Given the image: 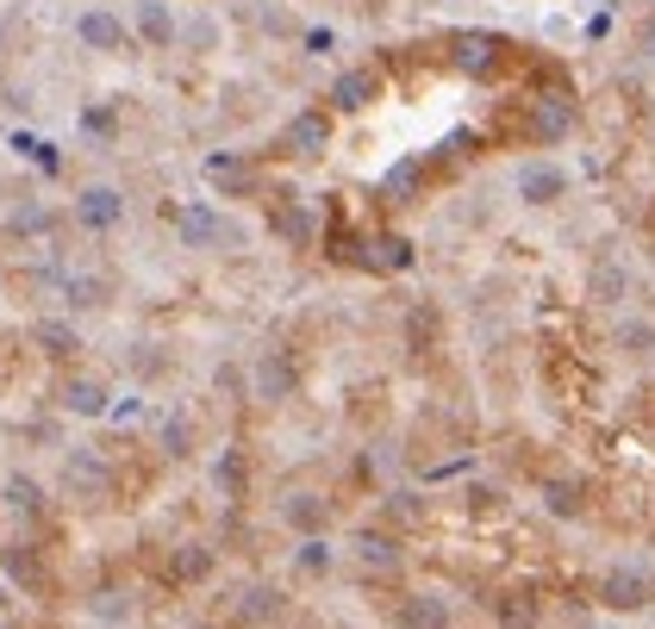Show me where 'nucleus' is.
Returning a JSON list of instances; mask_svg holds the SVG:
<instances>
[{"mask_svg": "<svg viewBox=\"0 0 655 629\" xmlns=\"http://www.w3.org/2000/svg\"><path fill=\"white\" fill-rule=\"evenodd\" d=\"M63 498H76V505H107L113 498V461L100 456L95 442L63 449Z\"/></svg>", "mask_w": 655, "mask_h": 629, "instance_id": "nucleus-1", "label": "nucleus"}, {"mask_svg": "<svg viewBox=\"0 0 655 629\" xmlns=\"http://www.w3.org/2000/svg\"><path fill=\"white\" fill-rule=\"evenodd\" d=\"M599 605L631 617V610H650L655 605V573L636 568V561H618V568L599 573Z\"/></svg>", "mask_w": 655, "mask_h": 629, "instance_id": "nucleus-2", "label": "nucleus"}, {"mask_svg": "<svg viewBox=\"0 0 655 629\" xmlns=\"http://www.w3.org/2000/svg\"><path fill=\"white\" fill-rule=\"evenodd\" d=\"M293 393H300V362H293L288 349H263V356H251V400L288 405Z\"/></svg>", "mask_w": 655, "mask_h": 629, "instance_id": "nucleus-3", "label": "nucleus"}, {"mask_svg": "<svg viewBox=\"0 0 655 629\" xmlns=\"http://www.w3.org/2000/svg\"><path fill=\"white\" fill-rule=\"evenodd\" d=\"M175 237H181L188 249H219V244H237L244 231H237L232 218H219V212H212L207 200H193V206L175 212Z\"/></svg>", "mask_w": 655, "mask_h": 629, "instance_id": "nucleus-4", "label": "nucleus"}, {"mask_svg": "<svg viewBox=\"0 0 655 629\" xmlns=\"http://www.w3.org/2000/svg\"><path fill=\"white\" fill-rule=\"evenodd\" d=\"M512 193H519L524 206H556V200H568V169L562 162H549V156H537V162H519V175H512Z\"/></svg>", "mask_w": 655, "mask_h": 629, "instance_id": "nucleus-5", "label": "nucleus"}, {"mask_svg": "<svg viewBox=\"0 0 655 629\" xmlns=\"http://www.w3.org/2000/svg\"><path fill=\"white\" fill-rule=\"evenodd\" d=\"M237 624H251V629H263V624H281L288 617V592L281 586H269V580H251V586L237 592Z\"/></svg>", "mask_w": 655, "mask_h": 629, "instance_id": "nucleus-6", "label": "nucleus"}, {"mask_svg": "<svg viewBox=\"0 0 655 629\" xmlns=\"http://www.w3.org/2000/svg\"><path fill=\"white\" fill-rule=\"evenodd\" d=\"M349 554H356V568H363V573H381V580H387V573H400V536H393V530H368V524H363L356 542H349Z\"/></svg>", "mask_w": 655, "mask_h": 629, "instance_id": "nucleus-7", "label": "nucleus"}, {"mask_svg": "<svg viewBox=\"0 0 655 629\" xmlns=\"http://www.w3.org/2000/svg\"><path fill=\"white\" fill-rule=\"evenodd\" d=\"M281 524H288L300 542H307V536H325L331 530V498L325 493H288L281 498Z\"/></svg>", "mask_w": 655, "mask_h": 629, "instance_id": "nucleus-8", "label": "nucleus"}, {"mask_svg": "<svg viewBox=\"0 0 655 629\" xmlns=\"http://www.w3.org/2000/svg\"><path fill=\"white\" fill-rule=\"evenodd\" d=\"M57 405L69 418H107V412H113V393H107V381H95V374H69Z\"/></svg>", "mask_w": 655, "mask_h": 629, "instance_id": "nucleus-9", "label": "nucleus"}, {"mask_svg": "<svg viewBox=\"0 0 655 629\" xmlns=\"http://www.w3.org/2000/svg\"><path fill=\"white\" fill-rule=\"evenodd\" d=\"M76 218L88 231H119V218H125V193L107 188V181H95V188L76 193Z\"/></svg>", "mask_w": 655, "mask_h": 629, "instance_id": "nucleus-10", "label": "nucleus"}, {"mask_svg": "<svg viewBox=\"0 0 655 629\" xmlns=\"http://www.w3.org/2000/svg\"><path fill=\"white\" fill-rule=\"evenodd\" d=\"M393 629H449V598L444 592H406L393 610Z\"/></svg>", "mask_w": 655, "mask_h": 629, "instance_id": "nucleus-11", "label": "nucleus"}, {"mask_svg": "<svg viewBox=\"0 0 655 629\" xmlns=\"http://www.w3.org/2000/svg\"><path fill=\"white\" fill-rule=\"evenodd\" d=\"M76 38L88 44V50H100V57H113V50H125V20L107 13V7H88L76 20Z\"/></svg>", "mask_w": 655, "mask_h": 629, "instance_id": "nucleus-12", "label": "nucleus"}, {"mask_svg": "<svg viewBox=\"0 0 655 629\" xmlns=\"http://www.w3.org/2000/svg\"><path fill=\"white\" fill-rule=\"evenodd\" d=\"M132 25H137V38L151 44V50H169V44L181 38V25H175L169 0H137V7H132Z\"/></svg>", "mask_w": 655, "mask_h": 629, "instance_id": "nucleus-13", "label": "nucleus"}, {"mask_svg": "<svg viewBox=\"0 0 655 629\" xmlns=\"http://www.w3.org/2000/svg\"><path fill=\"white\" fill-rule=\"evenodd\" d=\"M0 568H7V580H13V586H25V592L51 586V568H44V554L32 549V542H7V549H0Z\"/></svg>", "mask_w": 655, "mask_h": 629, "instance_id": "nucleus-14", "label": "nucleus"}, {"mask_svg": "<svg viewBox=\"0 0 655 629\" xmlns=\"http://www.w3.org/2000/svg\"><path fill=\"white\" fill-rule=\"evenodd\" d=\"M212 493L232 498V505L251 493V449H237V442L232 449H219V461H212Z\"/></svg>", "mask_w": 655, "mask_h": 629, "instance_id": "nucleus-15", "label": "nucleus"}, {"mask_svg": "<svg viewBox=\"0 0 655 629\" xmlns=\"http://www.w3.org/2000/svg\"><path fill=\"white\" fill-rule=\"evenodd\" d=\"M212 568H219V549H212V542H175L169 549V573L181 580V586L212 580Z\"/></svg>", "mask_w": 655, "mask_h": 629, "instance_id": "nucleus-16", "label": "nucleus"}, {"mask_svg": "<svg viewBox=\"0 0 655 629\" xmlns=\"http://www.w3.org/2000/svg\"><path fill=\"white\" fill-rule=\"evenodd\" d=\"M32 349L51 356V362H69L81 349V330L69 325V318H38V325H32Z\"/></svg>", "mask_w": 655, "mask_h": 629, "instance_id": "nucleus-17", "label": "nucleus"}, {"mask_svg": "<svg viewBox=\"0 0 655 629\" xmlns=\"http://www.w3.org/2000/svg\"><path fill=\"white\" fill-rule=\"evenodd\" d=\"M57 293L69 300V312H100V305L113 300L107 274H81V268H76V274H63V281H57Z\"/></svg>", "mask_w": 655, "mask_h": 629, "instance_id": "nucleus-18", "label": "nucleus"}, {"mask_svg": "<svg viewBox=\"0 0 655 629\" xmlns=\"http://www.w3.org/2000/svg\"><path fill=\"white\" fill-rule=\"evenodd\" d=\"M207 181H212L219 193H251V188H256L251 162H244V156H232V150H212V156H207Z\"/></svg>", "mask_w": 655, "mask_h": 629, "instance_id": "nucleus-19", "label": "nucleus"}, {"mask_svg": "<svg viewBox=\"0 0 655 629\" xmlns=\"http://www.w3.org/2000/svg\"><path fill=\"white\" fill-rule=\"evenodd\" d=\"M543 512H549V517H580V512H587V486H580L575 474L543 480Z\"/></svg>", "mask_w": 655, "mask_h": 629, "instance_id": "nucleus-20", "label": "nucleus"}, {"mask_svg": "<svg viewBox=\"0 0 655 629\" xmlns=\"http://www.w3.org/2000/svg\"><path fill=\"white\" fill-rule=\"evenodd\" d=\"M156 442H163V456L169 461H188L193 449H200V430H193L188 412H169V418L156 424Z\"/></svg>", "mask_w": 655, "mask_h": 629, "instance_id": "nucleus-21", "label": "nucleus"}, {"mask_svg": "<svg viewBox=\"0 0 655 629\" xmlns=\"http://www.w3.org/2000/svg\"><path fill=\"white\" fill-rule=\"evenodd\" d=\"M612 344H618V356H631V362H650V356H655V325H650V318H618Z\"/></svg>", "mask_w": 655, "mask_h": 629, "instance_id": "nucleus-22", "label": "nucleus"}, {"mask_svg": "<svg viewBox=\"0 0 655 629\" xmlns=\"http://www.w3.org/2000/svg\"><path fill=\"white\" fill-rule=\"evenodd\" d=\"M537 598H531V592H500V598H493V624L500 629H537Z\"/></svg>", "mask_w": 655, "mask_h": 629, "instance_id": "nucleus-23", "label": "nucleus"}, {"mask_svg": "<svg viewBox=\"0 0 655 629\" xmlns=\"http://www.w3.org/2000/svg\"><path fill=\"white\" fill-rule=\"evenodd\" d=\"M587 287H593V300L618 305L624 293H631V268H624V262H612V256H599V262H593V274H587Z\"/></svg>", "mask_w": 655, "mask_h": 629, "instance_id": "nucleus-24", "label": "nucleus"}, {"mask_svg": "<svg viewBox=\"0 0 655 629\" xmlns=\"http://www.w3.org/2000/svg\"><path fill=\"white\" fill-rule=\"evenodd\" d=\"M0 505L7 512H20V517H38L44 512V486L32 474H7V486H0Z\"/></svg>", "mask_w": 655, "mask_h": 629, "instance_id": "nucleus-25", "label": "nucleus"}, {"mask_svg": "<svg viewBox=\"0 0 655 629\" xmlns=\"http://www.w3.org/2000/svg\"><path fill=\"white\" fill-rule=\"evenodd\" d=\"M325 144H331V125H325L319 113H300V119L288 125V150H293V156H319Z\"/></svg>", "mask_w": 655, "mask_h": 629, "instance_id": "nucleus-26", "label": "nucleus"}, {"mask_svg": "<svg viewBox=\"0 0 655 629\" xmlns=\"http://www.w3.org/2000/svg\"><path fill=\"white\" fill-rule=\"evenodd\" d=\"M331 568H337V554H331L325 536H307V542L293 549V573H300V580H325Z\"/></svg>", "mask_w": 655, "mask_h": 629, "instance_id": "nucleus-27", "label": "nucleus"}, {"mask_svg": "<svg viewBox=\"0 0 655 629\" xmlns=\"http://www.w3.org/2000/svg\"><path fill=\"white\" fill-rule=\"evenodd\" d=\"M331 100H337L344 113H363L368 100H375V76H368V69H349V76H337V88H331Z\"/></svg>", "mask_w": 655, "mask_h": 629, "instance_id": "nucleus-28", "label": "nucleus"}, {"mask_svg": "<svg viewBox=\"0 0 655 629\" xmlns=\"http://www.w3.org/2000/svg\"><path fill=\"white\" fill-rule=\"evenodd\" d=\"M51 225H57V218H51V206H38V200H20V212L7 218V231H13L20 244H32V237H44V231H51Z\"/></svg>", "mask_w": 655, "mask_h": 629, "instance_id": "nucleus-29", "label": "nucleus"}, {"mask_svg": "<svg viewBox=\"0 0 655 629\" xmlns=\"http://www.w3.org/2000/svg\"><path fill=\"white\" fill-rule=\"evenodd\" d=\"M125 362H132L137 381H156V374H169V349H163V344H132Z\"/></svg>", "mask_w": 655, "mask_h": 629, "instance_id": "nucleus-30", "label": "nucleus"}, {"mask_svg": "<svg viewBox=\"0 0 655 629\" xmlns=\"http://www.w3.org/2000/svg\"><path fill=\"white\" fill-rule=\"evenodd\" d=\"M100 624H132V598L125 592H95V605H88Z\"/></svg>", "mask_w": 655, "mask_h": 629, "instance_id": "nucleus-31", "label": "nucleus"}, {"mask_svg": "<svg viewBox=\"0 0 655 629\" xmlns=\"http://www.w3.org/2000/svg\"><path fill=\"white\" fill-rule=\"evenodd\" d=\"M13 150L32 156L38 169H57V144H44V137H32V132H13Z\"/></svg>", "mask_w": 655, "mask_h": 629, "instance_id": "nucleus-32", "label": "nucleus"}, {"mask_svg": "<svg viewBox=\"0 0 655 629\" xmlns=\"http://www.w3.org/2000/svg\"><path fill=\"white\" fill-rule=\"evenodd\" d=\"M387 517H393V524H424V498L419 493H387Z\"/></svg>", "mask_w": 655, "mask_h": 629, "instance_id": "nucleus-33", "label": "nucleus"}, {"mask_svg": "<svg viewBox=\"0 0 655 629\" xmlns=\"http://www.w3.org/2000/svg\"><path fill=\"white\" fill-rule=\"evenodd\" d=\"M375 262L381 268H412V244H406V237H381V244H375Z\"/></svg>", "mask_w": 655, "mask_h": 629, "instance_id": "nucleus-34", "label": "nucleus"}, {"mask_svg": "<svg viewBox=\"0 0 655 629\" xmlns=\"http://www.w3.org/2000/svg\"><path fill=\"white\" fill-rule=\"evenodd\" d=\"M562 132H568V106L556 100V106H543L537 113V137H562Z\"/></svg>", "mask_w": 655, "mask_h": 629, "instance_id": "nucleus-35", "label": "nucleus"}, {"mask_svg": "<svg viewBox=\"0 0 655 629\" xmlns=\"http://www.w3.org/2000/svg\"><path fill=\"white\" fill-rule=\"evenodd\" d=\"M487 50H493V44H487V38H468L463 50H456V63H463V69H475V76H481V69H487Z\"/></svg>", "mask_w": 655, "mask_h": 629, "instance_id": "nucleus-36", "label": "nucleus"}, {"mask_svg": "<svg viewBox=\"0 0 655 629\" xmlns=\"http://www.w3.org/2000/svg\"><path fill=\"white\" fill-rule=\"evenodd\" d=\"M431 337H437V312H431V305H419V312H412V344H431Z\"/></svg>", "mask_w": 655, "mask_h": 629, "instance_id": "nucleus-37", "label": "nucleus"}, {"mask_svg": "<svg viewBox=\"0 0 655 629\" xmlns=\"http://www.w3.org/2000/svg\"><path fill=\"white\" fill-rule=\"evenodd\" d=\"M263 25H269L275 38H288V32H293V20H288V13H281V7H269V13H263Z\"/></svg>", "mask_w": 655, "mask_h": 629, "instance_id": "nucleus-38", "label": "nucleus"}, {"mask_svg": "<svg viewBox=\"0 0 655 629\" xmlns=\"http://www.w3.org/2000/svg\"><path fill=\"white\" fill-rule=\"evenodd\" d=\"M307 50H312V57H325V50H331V32H325V25H312V32H307Z\"/></svg>", "mask_w": 655, "mask_h": 629, "instance_id": "nucleus-39", "label": "nucleus"}, {"mask_svg": "<svg viewBox=\"0 0 655 629\" xmlns=\"http://www.w3.org/2000/svg\"><path fill=\"white\" fill-rule=\"evenodd\" d=\"M212 38H219V32H212V20H193L188 25V44H212Z\"/></svg>", "mask_w": 655, "mask_h": 629, "instance_id": "nucleus-40", "label": "nucleus"}, {"mask_svg": "<svg viewBox=\"0 0 655 629\" xmlns=\"http://www.w3.org/2000/svg\"><path fill=\"white\" fill-rule=\"evenodd\" d=\"M463 498H468V505H475V512H487V505H493V486H468Z\"/></svg>", "mask_w": 655, "mask_h": 629, "instance_id": "nucleus-41", "label": "nucleus"}, {"mask_svg": "<svg viewBox=\"0 0 655 629\" xmlns=\"http://www.w3.org/2000/svg\"><path fill=\"white\" fill-rule=\"evenodd\" d=\"M643 50H650V57H655V25H650V32H643Z\"/></svg>", "mask_w": 655, "mask_h": 629, "instance_id": "nucleus-42", "label": "nucleus"}, {"mask_svg": "<svg viewBox=\"0 0 655 629\" xmlns=\"http://www.w3.org/2000/svg\"><path fill=\"white\" fill-rule=\"evenodd\" d=\"M0 50H7V20H0Z\"/></svg>", "mask_w": 655, "mask_h": 629, "instance_id": "nucleus-43", "label": "nucleus"}, {"mask_svg": "<svg viewBox=\"0 0 655 629\" xmlns=\"http://www.w3.org/2000/svg\"><path fill=\"white\" fill-rule=\"evenodd\" d=\"M300 629H319V624H300Z\"/></svg>", "mask_w": 655, "mask_h": 629, "instance_id": "nucleus-44", "label": "nucleus"}]
</instances>
